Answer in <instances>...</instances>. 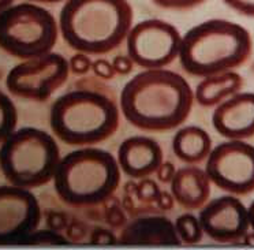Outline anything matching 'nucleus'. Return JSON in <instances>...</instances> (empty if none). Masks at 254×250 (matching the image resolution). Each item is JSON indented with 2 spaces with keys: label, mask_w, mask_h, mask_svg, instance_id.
<instances>
[{
  "label": "nucleus",
  "mask_w": 254,
  "mask_h": 250,
  "mask_svg": "<svg viewBox=\"0 0 254 250\" xmlns=\"http://www.w3.org/2000/svg\"><path fill=\"white\" fill-rule=\"evenodd\" d=\"M194 92L186 78L167 68L135 74L123 86L119 107L126 121L144 131L164 133L182 126L191 114Z\"/></svg>",
  "instance_id": "nucleus-1"
},
{
  "label": "nucleus",
  "mask_w": 254,
  "mask_h": 250,
  "mask_svg": "<svg viewBox=\"0 0 254 250\" xmlns=\"http://www.w3.org/2000/svg\"><path fill=\"white\" fill-rule=\"evenodd\" d=\"M121 107L104 83L85 79L59 96L50 111V126L62 142L90 146L112 137L119 127Z\"/></svg>",
  "instance_id": "nucleus-2"
},
{
  "label": "nucleus",
  "mask_w": 254,
  "mask_h": 250,
  "mask_svg": "<svg viewBox=\"0 0 254 250\" xmlns=\"http://www.w3.org/2000/svg\"><path fill=\"white\" fill-rule=\"evenodd\" d=\"M133 18L128 0H66L58 25L70 48L104 55L126 41Z\"/></svg>",
  "instance_id": "nucleus-3"
},
{
  "label": "nucleus",
  "mask_w": 254,
  "mask_h": 250,
  "mask_svg": "<svg viewBox=\"0 0 254 250\" xmlns=\"http://www.w3.org/2000/svg\"><path fill=\"white\" fill-rule=\"evenodd\" d=\"M253 41L248 29L228 19H208L182 36L179 62L189 75L204 78L231 71L249 61Z\"/></svg>",
  "instance_id": "nucleus-4"
},
{
  "label": "nucleus",
  "mask_w": 254,
  "mask_h": 250,
  "mask_svg": "<svg viewBox=\"0 0 254 250\" xmlns=\"http://www.w3.org/2000/svg\"><path fill=\"white\" fill-rule=\"evenodd\" d=\"M121 168L108 150L83 146L61 157L54 188L63 202L94 206L107 202L121 185Z\"/></svg>",
  "instance_id": "nucleus-5"
},
{
  "label": "nucleus",
  "mask_w": 254,
  "mask_h": 250,
  "mask_svg": "<svg viewBox=\"0 0 254 250\" xmlns=\"http://www.w3.org/2000/svg\"><path fill=\"white\" fill-rule=\"evenodd\" d=\"M61 157L59 145L50 133L18 128L0 144V171L10 185L37 189L54 181Z\"/></svg>",
  "instance_id": "nucleus-6"
},
{
  "label": "nucleus",
  "mask_w": 254,
  "mask_h": 250,
  "mask_svg": "<svg viewBox=\"0 0 254 250\" xmlns=\"http://www.w3.org/2000/svg\"><path fill=\"white\" fill-rule=\"evenodd\" d=\"M59 25L47 8L23 1L0 12V48L22 61L47 55L54 50Z\"/></svg>",
  "instance_id": "nucleus-7"
},
{
  "label": "nucleus",
  "mask_w": 254,
  "mask_h": 250,
  "mask_svg": "<svg viewBox=\"0 0 254 250\" xmlns=\"http://www.w3.org/2000/svg\"><path fill=\"white\" fill-rule=\"evenodd\" d=\"M70 74L68 61L56 52L18 63L8 71V93L23 100L47 101L66 83Z\"/></svg>",
  "instance_id": "nucleus-8"
},
{
  "label": "nucleus",
  "mask_w": 254,
  "mask_h": 250,
  "mask_svg": "<svg viewBox=\"0 0 254 250\" xmlns=\"http://www.w3.org/2000/svg\"><path fill=\"white\" fill-rule=\"evenodd\" d=\"M212 185L227 194L248 195L254 191V145L245 139H227L212 148L205 161Z\"/></svg>",
  "instance_id": "nucleus-9"
},
{
  "label": "nucleus",
  "mask_w": 254,
  "mask_h": 250,
  "mask_svg": "<svg viewBox=\"0 0 254 250\" xmlns=\"http://www.w3.org/2000/svg\"><path fill=\"white\" fill-rule=\"evenodd\" d=\"M127 55L144 70L166 68L179 56L182 34L172 23L152 18L131 26L126 37Z\"/></svg>",
  "instance_id": "nucleus-10"
},
{
  "label": "nucleus",
  "mask_w": 254,
  "mask_h": 250,
  "mask_svg": "<svg viewBox=\"0 0 254 250\" xmlns=\"http://www.w3.org/2000/svg\"><path fill=\"white\" fill-rule=\"evenodd\" d=\"M41 209L30 189L0 186V245L21 244L39 227Z\"/></svg>",
  "instance_id": "nucleus-11"
},
{
  "label": "nucleus",
  "mask_w": 254,
  "mask_h": 250,
  "mask_svg": "<svg viewBox=\"0 0 254 250\" xmlns=\"http://www.w3.org/2000/svg\"><path fill=\"white\" fill-rule=\"evenodd\" d=\"M198 219L205 235L216 242H237L250 230L248 208L234 194L208 201Z\"/></svg>",
  "instance_id": "nucleus-12"
},
{
  "label": "nucleus",
  "mask_w": 254,
  "mask_h": 250,
  "mask_svg": "<svg viewBox=\"0 0 254 250\" xmlns=\"http://www.w3.org/2000/svg\"><path fill=\"white\" fill-rule=\"evenodd\" d=\"M212 126L226 139H248L254 135V93L239 92L215 107Z\"/></svg>",
  "instance_id": "nucleus-13"
},
{
  "label": "nucleus",
  "mask_w": 254,
  "mask_h": 250,
  "mask_svg": "<svg viewBox=\"0 0 254 250\" xmlns=\"http://www.w3.org/2000/svg\"><path fill=\"white\" fill-rule=\"evenodd\" d=\"M116 160L122 173L128 178L139 181L155 175L164 157L160 144L155 138L133 135L122 141Z\"/></svg>",
  "instance_id": "nucleus-14"
},
{
  "label": "nucleus",
  "mask_w": 254,
  "mask_h": 250,
  "mask_svg": "<svg viewBox=\"0 0 254 250\" xmlns=\"http://www.w3.org/2000/svg\"><path fill=\"white\" fill-rule=\"evenodd\" d=\"M170 185L175 202L186 211H198L210 198L212 182L205 168L198 166H185L177 170Z\"/></svg>",
  "instance_id": "nucleus-15"
},
{
  "label": "nucleus",
  "mask_w": 254,
  "mask_h": 250,
  "mask_svg": "<svg viewBox=\"0 0 254 250\" xmlns=\"http://www.w3.org/2000/svg\"><path fill=\"white\" fill-rule=\"evenodd\" d=\"M119 241L123 244H181L174 223L166 216H139L122 230Z\"/></svg>",
  "instance_id": "nucleus-16"
},
{
  "label": "nucleus",
  "mask_w": 254,
  "mask_h": 250,
  "mask_svg": "<svg viewBox=\"0 0 254 250\" xmlns=\"http://www.w3.org/2000/svg\"><path fill=\"white\" fill-rule=\"evenodd\" d=\"M243 88V78L237 71H224L204 77L194 89V101L205 108L217 107Z\"/></svg>",
  "instance_id": "nucleus-17"
},
{
  "label": "nucleus",
  "mask_w": 254,
  "mask_h": 250,
  "mask_svg": "<svg viewBox=\"0 0 254 250\" xmlns=\"http://www.w3.org/2000/svg\"><path fill=\"white\" fill-rule=\"evenodd\" d=\"M212 148L210 135L199 126H185L179 128L172 138L174 155L188 166L205 163Z\"/></svg>",
  "instance_id": "nucleus-18"
},
{
  "label": "nucleus",
  "mask_w": 254,
  "mask_h": 250,
  "mask_svg": "<svg viewBox=\"0 0 254 250\" xmlns=\"http://www.w3.org/2000/svg\"><path fill=\"white\" fill-rule=\"evenodd\" d=\"M175 230H177L178 238L182 244L194 245L198 244L202 241L204 231L201 227L198 216H195L193 213H182L177 217V220L174 223Z\"/></svg>",
  "instance_id": "nucleus-19"
},
{
  "label": "nucleus",
  "mask_w": 254,
  "mask_h": 250,
  "mask_svg": "<svg viewBox=\"0 0 254 250\" xmlns=\"http://www.w3.org/2000/svg\"><path fill=\"white\" fill-rule=\"evenodd\" d=\"M18 112L15 104L0 90V144L17 127Z\"/></svg>",
  "instance_id": "nucleus-20"
},
{
  "label": "nucleus",
  "mask_w": 254,
  "mask_h": 250,
  "mask_svg": "<svg viewBox=\"0 0 254 250\" xmlns=\"http://www.w3.org/2000/svg\"><path fill=\"white\" fill-rule=\"evenodd\" d=\"M161 189L159 188L157 182H155L153 179H150V177L144 179H139V182L135 184V189H134L133 194L134 197L144 204H156V201L160 195Z\"/></svg>",
  "instance_id": "nucleus-21"
},
{
  "label": "nucleus",
  "mask_w": 254,
  "mask_h": 250,
  "mask_svg": "<svg viewBox=\"0 0 254 250\" xmlns=\"http://www.w3.org/2000/svg\"><path fill=\"white\" fill-rule=\"evenodd\" d=\"M25 244H33V245H61L67 244L68 239L64 235H62L59 231H54V230H36L33 233L28 235L23 239Z\"/></svg>",
  "instance_id": "nucleus-22"
},
{
  "label": "nucleus",
  "mask_w": 254,
  "mask_h": 250,
  "mask_svg": "<svg viewBox=\"0 0 254 250\" xmlns=\"http://www.w3.org/2000/svg\"><path fill=\"white\" fill-rule=\"evenodd\" d=\"M68 67H70V72L75 75H86L92 70V61L86 54L77 52L70 58Z\"/></svg>",
  "instance_id": "nucleus-23"
},
{
  "label": "nucleus",
  "mask_w": 254,
  "mask_h": 250,
  "mask_svg": "<svg viewBox=\"0 0 254 250\" xmlns=\"http://www.w3.org/2000/svg\"><path fill=\"white\" fill-rule=\"evenodd\" d=\"M206 0H152L157 7L167 10H189L202 4Z\"/></svg>",
  "instance_id": "nucleus-24"
},
{
  "label": "nucleus",
  "mask_w": 254,
  "mask_h": 250,
  "mask_svg": "<svg viewBox=\"0 0 254 250\" xmlns=\"http://www.w3.org/2000/svg\"><path fill=\"white\" fill-rule=\"evenodd\" d=\"M92 71L94 72V75L100 79H112L115 77L116 72L112 67V63L107 59H103V58H99L96 61L92 62Z\"/></svg>",
  "instance_id": "nucleus-25"
},
{
  "label": "nucleus",
  "mask_w": 254,
  "mask_h": 250,
  "mask_svg": "<svg viewBox=\"0 0 254 250\" xmlns=\"http://www.w3.org/2000/svg\"><path fill=\"white\" fill-rule=\"evenodd\" d=\"M89 241L96 245H111L116 244L119 239L116 238V235L111 230H107L104 227H96L90 230Z\"/></svg>",
  "instance_id": "nucleus-26"
},
{
  "label": "nucleus",
  "mask_w": 254,
  "mask_h": 250,
  "mask_svg": "<svg viewBox=\"0 0 254 250\" xmlns=\"http://www.w3.org/2000/svg\"><path fill=\"white\" fill-rule=\"evenodd\" d=\"M223 3L241 15L254 18V0H223Z\"/></svg>",
  "instance_id": "nucleus-27"
},
{
  "label": "nucleus",
  "mask_w": 254,
  "mask_h": 250,
  "mask_svg": "<svg viewBox=\"0 0 254 250\" xmlns=\"http://www.w3.org/2000/svg\"><path fill=\"white\" fill-rule=\"evenodd\" d=\"M105 222L110 224L112 228H119L126 223V216L125 212L119 205H111L105 211Z\"/></svg>",
  "instance_id": "nucleus-28"
},
{
  "label": "nucleus",
  "mask_w": 254,
  "mask_h": 250,
  "mask_svg": "<svg viewBox=\"0 0 254 250\" xmlns=\"http://www.w3.org/2000/svg\"><path fill=\"white\" fill-rule=\"evenodd\" d=\"M67 239L72 241V242H81L88 237L89 230L88 226L82 222H74L70 223L66 228Z\"/></svg>",
  "instance_id": "nucleus-29"
},
{
  "label": "nucleus",
  "mask_w": 254,
  "mask_h": 250,
  "mask_svg": "<svg viewBox=\"0 0 254 250\" xmlns=\"http://www.w3.org/2000/svg\"><path fill=\"white\" fill-rule=\"evenodd\" d=\"M47 226L54 231H59L62 233V230H66L68 226V219H67L66 213L58 211H51L47 215Z\"/></svg>",
  "instance_id": "nucleus-30"
},
{
  "label": "nucleus",
  "mask_w": 254,
  "mask_h": 250,
  "mask_svg": "<svg viewBox=\"0 0 254 250\" xmlns=\"http://www.w3.org/2000/svg\"><path fill=\"white\" fill-rule=\"evenodd\" d=\"M111 63L118 75H128L134 68V62L128 55H116Z\"/></svg>",
  "instance_id": "nucleus-31"
},
{
  "label": "nucleus",
  "mask_w": 254,
  "mask_h": 250,
  "mask_svg": "<svg viewBox=\"0 0 254 250\" xmlns=\"http://www.w3.org/2000/svg\"><path fill=\"white\" fill-rule=\"evenodd\" d=\"M175 173H177V168L174 166V163H171V161H163L159 166V168H157V171H156V178L161 184H171Z\"/></svg>",
  "instance_id": "nucleus-32"
},
{
  "label": "nucleus",
  "mask_w": 254,
  "mask_h": 250,
  "mask_svg": "<svg viewBox=\"0 0 254 250\" xmlns=\"http://www.w3.org/2000/svg\"><path fill=\"white\" fill-rule=\"evenodd\" d=\"M174 204H175V198L172 195L171 191H166V190H161L159 198L156 201L155 205L161 209V211H170L174 208Z\"/></svg>",
  "instance_id": "nucleus-33"
},
{
  "label": "nucleus",
  "mask_w": 254,
  "mask_h": 250,
  "mask_svg": "<svg viewBox=\"0 0 254 250\" xmlns=\"http://www.w3.org/2000/svg\"><path fill=\"white\" fill-rule=\"evenodd\" d=\"M246 245H250V246H254V231H248V233L243 235V238L241 239Z\"/></svg>",
  "instance_id": "nucleus-34"
},
{
  "label": "nucleus",
  "mask_w": 254,
  "mask_h": 250,
  "mask_svg": "<svg viewBox=\"0 0 254 250\" xmlns=\"http://www.w3.org/2000/svg\"><path fill=\"white\" fill-rule=\"evenodd\" d=\"M248 213H249V223H250V230L254 231V201L249 205L248 208Z\"/></svg>",
  "instance_id": "nucleus-35"
},
{
  "label": "nucleus",
  "mask_w": 254,
  "mask_h": 250,
  "mask_svg": "<svg viewBox=\"0 0 254 250\" xmlns=\"http://www.w3.org/2000/svg\"><path fill=\"white\" fill-rule=\"evenodd\" d=\"M15 0H0V12L7 10L8 7H11L14 4Z\"/></svg>",
  "instance_id": "nucleus-36"
},
{
  "label": "nucleus",
  "mask_w": 254,
  "mask_h": 250,
  "mask_svg": "<svg viewBox=\"0 0 254 250\" xmlns=\"http://www.w3.org/2000/svg\"><path fill=\"white\" fill-rule=\"evenodd\" d=\"M29 1H32V3H37V4H41V3H44V4H55V3H62V1H66V0H29Z\"/></svg>",
  "instance_id": "nucleus-37"
}]
</instances>
